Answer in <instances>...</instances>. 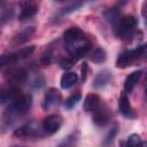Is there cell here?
<instances>
[{
	"label": "cell",
	"instance_id": "18",
	"mask_svg": "<svg viewBox=\"0 0 147 147\" xmlns=\"http://www.w3.org/2000/svg\"><path fill=\"white\" fill-rule=\"evenodd\" d=\"M37 13H38V6L31 5V3H29V5L26 3V5L22 8V10H21V13H20V15H18V20H20V21L30 20V18L33 17Z\"/></svg>",
	"mask_w": 147,
	"mask_h": 147
},
{
	"label": "cell",
	"instance_id": "26",
	"mask_svg": "<svg viewBox=\"0 0 147 147\" xmlns=\"http://www.w3.org/2000/svg\"><path fill=\"white\" fill-rule=\"evenodd\" d=\"M77 140H78V136H77V133H72V134H70V136H68L57 147H75V145H76V142H77Z\"/></svg>",
	"mask_w": 147,
	"mask_h": 147
},
{
	"label": "cell",
	"instance_id": "21",
	"mask_svg": "<svg viewBox=\"0 0 147 147\" xmlns=\"http://www.w3.org/2000/svg\"><path fill=\"white\" fill-rule=\"evenodd\" d=\"M16 56L14 53H9V54H2L0 55V70L6 68L9 64H13L14 62H16Z\"/></svg>",
	"mask_w": 147,
	"mask_h": 147
},
{
	"label": "cell",
	"instance_id": "27",
	"mask_svg": "<svg viewBox=\"0 0 147 147\" xmlns=\"http://www.w3.org/2000/svg\"><path fill=\"white\" fill-rule=\"evenodd\" d=\"M116 134H117V126L113 127V129H111V130L108 132V134L106 136V138H105V140H103V146H105V147L110 146Z\"/></svg>",
	"mask_w": 147,
	"mask_h": 147
},
{
	"label": "cell",
	"instance_id": "14",
	"mask_svg": "<svg viewBox=\"0 0 147 147\" xmlns=\"http://www.w3.org/2000/svg\"><path fill=\"white\" fill-rule=\"evenodd\" d=\"M141 75H142V71L141 70H137V71L131 72L126 77V79L124 82V90H125V92L130 93V92L133 91V88L136 87V85L139 83V80L141 78Z\"/></svg>",
	"mask_w": 147,
	"mask_h": 147
},
{
	"label": "cell",
	"instance_id": "9",
	"mask_svg": "<svg viewBox=\"0 0 147 147\" xmlns=\"http://www.w3.org/2000/svg\"><path fill=\"white\" fill-rule=\"evenodd\" d=\"M36 32V28L34 26H26L24 29H22L20 32H17L14 37H13V45L17 46V45H22L24 42H26Z\"/></svg>",
	"mask_w": 147,
	"mask_h": 147
},
{
	"label": "cell",
	"instance_id": "20",
	"mask_svg": "<svg viewBox=\"0 0 147 147\" xmlns=\"http://www.w3.org/2000/svg\"><path fill=\"white\" fill-rule=\"evenodd\" d=\"M125 147H146V142L141 140V137L139 134L132 133L131 136H129Z\"/></svg>",
	"mask_w": 147,
	"mask_h": 147
},
{
	"label": "cell",
	"instance_id": "5",
	"mask_svg": "<svg viewBox=\"0 0 147 147\" xmlns=\"http://www.w3.org/2000/svg\"><path fill=\"white\" fill-rule=\"evenodd\" d=\"M15 111L17 113L18 116L25 115L32 105V96L30 94H21L14 102H11Z\"/></svg>",
	"mask_w": 147,
	"mask_h": 147
},
{
	"label": "cell",
	"instance_id": "24",
	"mask_svg": "<svg viewBox=\"0 0 147 147\" xmlns=\"http://www.w3.org/2000/svg\"><path fill=\"white\" fill-rule=\"evenodd\" d=\"M83 5H84V2H80V1H75V2H71V3L67 5V6H64V7L62 8L61 13H62L63 15L71 14V13H74V11H76L77 9H79V8H80Z\"/></svg>",
	"mask_w": 147,
	"mask_h": 147
},
{
	"label": "cell",
	"instance_id": "8",
	"mask_svg": "<svg viewBox=\"0 0 147 147\" xmlns=\"http://www.w3.org/2000/svg\"><path fill=\"white\" fill-rule=\"evenodd\" d=\"M85 33L77 26H72V28H69L67 31H64L63 33V40H64V44L65 46L68 45H72L77 41H80L83 39H85Z\"/></svg>",
	"mask_w": 147,
	"mask_h": 147
},
{
	"label": "cell",
	"instance_id": "3",
	"mask_svg": "<svg viewBox=\"0 0 147 147\" xmlns=\"http://www.w3.org/2000/svg\"><path fill=\"white\" fill-rule=\"evenodd\" d=\"M14 136L18 138H28V137H38L41 136L40 125L37 122H29L22 125L21 127L14 131Z\"/></svg>",
	"mask_w": 147,
	"mask_h": 147
},
{
	"label": "cell",
	"instance_id": "25",
	"mask_svg": "<svg viewBox=\"0 0 147 147\" xmlns=\"http://www.w3.org/2000/svg\"><path fill=\"white\" fill-rule=\"evenodd\" d=\"M80 99H82V94H80V93L72 94V95H70V96L64 101V105H65V107H67L68 109H72L74 107L77 106V103L80 101Z\"/></svg>",
	"mask_w": 147,
	"mask_h": 147
},
{
	"label": "cell",
	"instance_id": "32",
	"mask_svg": "<svg viewBox=\"0 0 147 147\" xmlns=\"http://www.w3.org/2000/svg\"><path fill=\"white\" fill-rule=\"evenodd\" d=\"M87 72V63H83V65H82V80L84 82L85 79H86V74Z\"/></svg>",
	"mask_w": 147,
	"mask_h": 147
},
{
	"label": "cell",
	"instance_id": "16",
	"mask_svg": "<svg viewBox=\"0 0 147 147\" xmlns=\"http://www.w3.org/2000/svg\"><path fill=\"white\" fill-rule=\"evenodd\" d=\"M28 78V71L24 68H18L15 69L10 72L9 75V82H11V85H17V84H22Z\"/></svg>",
	"mask_w": 147,
	"mask_h": 147
},
{
	"label": "cell",
	"instance_id": "23",
	"mask_svg": "<svg viewBox=\"0 0 147 147\" xmlns=\"http://www.w3.org/2000/svg\"><path fill=\"white\" fill-rule=\"evenodd\" d=\"M33 51H34V46H26V47L21 48L20 51H17V52L14 53V54H15V56H16V60L18 61V60L26 59L28 56H30V55L33 53Z\"/></svg>",
	"mask_w": 147,
	"mask_h": 147
},
{
	"label": "cell",
	"instance_id": "19",
	"mask_svg": "<svg viewBox=\"0 0 147 147\" xmlns=\"http://www.w3.org/2000/svg\"><path fill=\"white\" fill-rule=\"evenodd\" d=\"M106 57H107V53H106V51H105L103 48H101V47L95 48V49L91 53V55H90V60H91L92 62H94V63H102V62L106 61Z\"/></svg>",
	"mask_w": 147,
	"mask_h": 147
},
{
	"label": "cell",
	"instance_id": "11",
	"mask_svg": "<svg viewBox=\"0 0 147 147\" xmlns=\"http://www.w3.org/2000/svg\"><path fill=\"white\" fill-rule=\"evenodd\" d=\"M110 119V114L107 108L105 107H99L95 111H93V122L98 126H105L108 124Z\"/></svg>",
	"mask_w": 147,
	"mask_h": 147
},
{
	"label": "cell",
	"instance_id": "6",
	"mask_svg": "<svg viewBox=\"0 0 147 147\" xmlns=\"http://www.w3.org/2000/svg\"><path fill=\"white\" fill-rule=\"evenodd\" d=\"M21 90L15 85H7L0 87V103H7V102H14L20 95Z\"/></svg>",
	"mask_w": 147,
	"mask_h": 147
},
{
	"label": "cell",
	"instance_id": "7",
	"mask_svg": "<svg viewBox=\"0 0 147 147\" xmlns=\"http://www.w3.org/2000/svg\"><path fill=\"white\" fill-rule=\"evenodd\" d=\"M61 93L57 88H54V87H51L46 91L45 95H44V103H42V107L45 109H49L54 106H57L60 102H61Z\"/></svg>",
	"mask_w": 147,
	"mask_h": 147
},
{
	"label": "cell",
	"instance_id": "4",
	"mask_svg": "<svg viewBox=\"0 0 147 147\" xmlns=\"http://www.w3.org/2000/svg\"><path fill=\"white\" fill-rule=\"evenodd\" d=\"M62 122H63V119L60 115H57V114L48 115L42 121V130L46 134H54L60 130Z\"/></svg>",
	"mask_w": 147,
	"mask_h": 147
},
{
	"label": "cell",
	"instance_id": "28",
	"mask_svg": "<svg viewBox=\"0 0 147 147\" xmlns=\"http://www.w3.org/2000/svg\"><path fill=\"white\" fill-rule=\"evenodd\" d=\"M13 16H14V10L13 9H8V8H6V9H2L1 10V14H0V20L2 21V22H5V23H7V22H9L11 18H13Z\"/></svg>",
	"mask_w": 147,
	"mask_h": 147
},
{
	"label": "cell",
	"instance_id": "10",
	"mask_svg": "<svg viewBox=\"0 0 147 147\" xmlns=\"http://www.w3.org/2000/svg\"><path fill=\"white\" fill-rule=\"evenodd\" d=\"M118 109H119V113L126 118L136 117L134 109L132 108V106L130 103V100H129V96L126 94L121 95V99H119V102H118Z\"/></svg>",
	"mask_w": 147,
	"mask_h": 147
},
{
	"label": "cell",
	"instance_id": "13",
	"mask_svg": "<svg viewBox=\"0 0 147 147\" xmlns=\"http://www.w3.org/2000/svg\"><path fill=\"white\" fill-rule=\"evenodd\" d=\"M113 79V74L111 71L107 70V69H103L101 70L94 78V82H93V86L96 87V88H102L105 87L106 85H108Z\"/></svg>",
	"mask_w": 147,
	"mask_h": 147
},
{
	"label": "cell",
	"instance_id": "2",
	"mask_svg": "<svg viewBox=\"0 0 147 147\" xmlns=\"http://www.w3.org/2000/svg\"><path fill=\"white\" fill-rule=\"evenodd\" d=\"M136 26H137L136 17L132 16V15H129V16L123 17L118 22V24L116 26V30H115V33H116V36L118 38L125 39V38H127L129 36L132 34V32L134 31Z\"/></svg>",
	"mask_w": 147,
	"mask_h": 147
},
{
	"label": "cell",
	"instance_id": "1",
	"mask_svg": "<svg viewBox=\"0 0 147 147\" xmlns=\"http://www.w3.org/2000/svg\"><path fill=\"white\" fill-rule=\"evenodd\" d=\"M145 45L138 46L134 49H129L125 51L123 53H121L116 60V67L117 68H126L130 63H132L133 61L138 60L140 56H142L145 54Z\"/></svg>",
	"mask_w": 147,
	"mask_h": 147
},
{
	"label": "cell",
	"instance_id": "22",
	"mask_svg": "<svg viewBox=\"0 0 147 147\" xmlns=\"http://www.w3.org/2000/svg\"><path fill=\"white\" fill-rule=\"evenodd\" d=\"M119 14H121L119 9H117V8H110V9H107L103 13V16H105L106 21H108L109 23H114V22H116L118 20Z\"/></svg>",
	"mask_w": 147,
	"mask_h": 147
},
{
	"label": "cell",
	"instance_id": "29",
	"mask_svg": "<svg viewBox=\"0 0 147 147\" xmlns=\"http://www.w3.org/2000/svg\"><path fill=\"white\" fill-rule=\"evenodd\" d=\"M75 62H76V60L72 57H63L60 60V67L64 70H68L74 65Z\"/></svg>",
	"mask_w": 147,
	"mask_h": 147
},
{
	"label": "cell",
	"instance_id": "31",
	"mask_svg": "<svg viewBox=\"0 0 147 147\" xmlns=\"http://www.w3.org/2000/svg\"><path fill=\"white\" fill-rule=\"evenodd\" d=\"M52 61H53V53H52L51 51H46V52L44 53L42 57H41V62H42V64L48 65Z\"/></svg>",
	"mask_w": 147,
	"mask_h": 147
},
{
	"label": "cell",
	"instance_id": "17",
	"mask_svg": "<svg viewBox=\"0 0 147 147\" xmlns=\"http://www.w3.org/2000/svg\"><path fill=\"white\" fill-rule=\"evenodd\" d=\"M78 82V76L77 74L72 72V71H68V72H64L61 77V80H60V84H61V87L64 88V90H68L70 87H72L76 83Z\"/></svg>",
	"mask_w": 147,
	"mask_h": 147
},
{
	"label": "cell",
	"instance_id": "12",
	"mask_svg": "<svg viewBox=\"0 0 147 147\" xmlns=\"http://www.w3.org/2000/svg\"><path fill=\"white\" fill-rule=\"evenodd\" d=\"M101 106V100L100 96L95 93H90L85 96L84 100V110L87 113H93L99 107Z\"/></svg>",
	"mask_w": 147,
	"mask_h": 147
},
{
	"label": "cell",
	"instance_id": "30",
	"mask_svg": "<svg viewBox=\"0 0 147 147\" xmlns=\"http://www.w3.org/2000/svg\"><path fill=\"white\" fill-rule=\"evenodd\" d=\"M45 77L42 76V75H39V76H37L34 79H33V83H32V87H34V88H40V87H42L44 85H45Z\"/></svg>",
	"mask_w": 147,
	"mask_h": 147
},
{
	"label": "cell",
	"instance_id": "15",
	"mask_svg": "<svg viewBox=\"0 0 147 147\" xmlns=\"http://www.w3.org/2000/svg\"><path fill=\"white\" fill-rule=\"evenodd\" d=\"M17 113L15 111L13 105L10 103L9 107L2 113V116H1V124L3 127H9L13 125V123L16 121V117H17Z\"/></svg>",
	"mask_w": 147,
	"mask_h": 147
}]
</instances>
